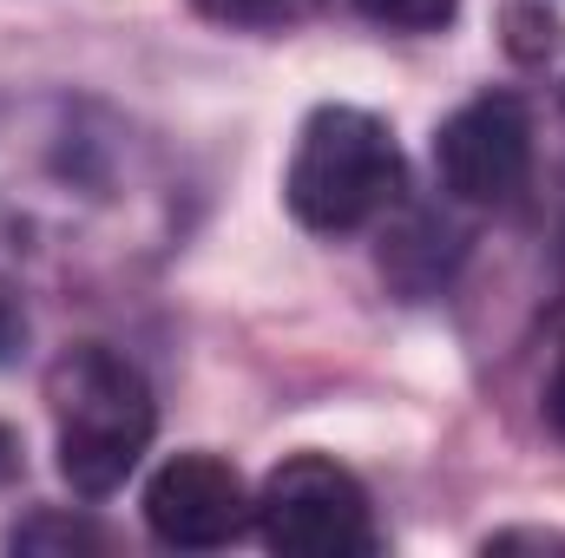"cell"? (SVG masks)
I'll return each mask as SVG.
<instances>
[{
	"label": "cell",
	"mask_w": 565,
	"mask_h": 558,
	"mask_svg": "<svg viewBox=\"0 0 565 558\" xmlns=\"http://www.w3.org/2000/svg\"><path fill=\"white\" fill-rule=\"evenodd\" d=\"M46 415L60 440V473L79 500H106L132 480L158 433V401L132 355L106 342H73L46 368Z\"/></svg>",
	"instance_id": "cell-1"
},
{
	"label": "cell",
	"mask_w": 565,
	"mask_h": 558,
	"mask_svg": "<svg viewBox=\"0 0 565 558\" xmlns=\"http://www.w3.org/2000/svg\"><path fill=\"white\" fill-rule=\"evenodd\" d=\"M402 197V144L369 106H316L296 132L282 204L302 230L342 237L375 224Z\"/></svg>",
	"instance_id": "cell-2"
},
{
	"label": "cell",
	"mask_w": 565,
	"mask_h": 558,
	"mask_svg": "<svg viewBox=\"0 0 565 558\" xmlns=\"http://www.w3.org/2000/svg\"><path fill=\"white\" fill-rule=\"evenodd\" d=\"M257 533L289 558H369L382 546L369 486L329 453H289L257 486Z\"/></svg>",
	"instance_id": "cell-3"
},
{
	"label": "cell",
	"mask_w": 565,
	"mask_h": 558,
	"mask_svg": "<svg viewBox=\"0 0 565 558\" xmlns=\"http://www.w3.org/2000/svg\"><path fill=\"white\" fill-rule=\"evenodd\" d=\"M434 171L460 204H513L533 178V112L520 93H473L434 132Z\"/></svg>",
	"instance_id": "cell-4"
},
{
	"label": "cell",
	"mask_w": 565,
	"mask_h": 558,
	"mask_svg": "<svg viewBox=\"0 0 565 558\" xmlns=\"http://www.w3.org/2000/svg\"><path fill=\"white\" fill-rule=\"evenodd\" d=\"M145 526L171 552H217L257 526V500L244 473L217 453H171L145 480Z\"/></svg>",
	"instance_id": "cell-5"
},
{
	"label": "cell",
	"mask_w": 565,
	"mask_h": 558,
	"mask_svg": "<svg viewBox=\"0 0 565 558\" xmlns=\"http://www.w3.org/2000/svg\"><path fill=\"white\" fill-rule=\"evenodd\" d=\"M7 546L13 552H40V558H53V552H106V526H93L86 513H33V519H20L13 533H7Z\"/></svg>",
	"instance_id": "cell-6"
},
{
	"label": "cell",
	"mask_w": 565,
	"mask_h": 558,
	"mask_svg": "<svg viewBox=\"0 0 565 558\" xmlns=\"http://www.w3.org/2000/svg\"><path fill=\"white\" fill-rule=\"evenodd\" d=\"M191 7L231 33H282V26H302L322 0H191Z\"/></svg>",
	"instance_id": "cell-7"
},
{
	"label": "cell",
	"mask_w": 565,
	"mask_h": 558,
	"mask_svg": "<svg viewBox=\"0 0 565 558\" xmlns=\"http://www.w3.org/2000/svg\"><path fill=\"white\" fill-rule=\"evenodd\" d=\"M355 7H362V20H375L388 33H440L460 13V0H355Z\"/></svg>",
	"instance_id": "cell-8"
},
{
	"label": "cell",
	"mask_w": 565,
	"mask_h": 558,
	"mask_svg": "<svg viewBox=\"0 0 565 558\" xmlns=\"http://www.w3.org/2000/svg\"><path fill=\"white\" fill-rule=\"evenodd\" d=\"M487 552H565V533H533V526H513V533H493Z\"/></svg>",
	"instance_id": "cell-9"
},
{
	"label": "cell",
	"mask_w": 565,
	"mask_h": 558,
	"mask_svg": "<svg viewBox=\"0 0 565 558\" xmlns=\"http://www.w3.org/2000/svg\"><path fill=\"white\" fill-rule=\"evenodd\" d=\"M546 427L565 440V348H559V362H553V375H546Z\"/></svg>",
	"instance_id": "cell-10"
},
{
	"label": "cell",
	"mask_w": 565,
	"mask_h": 558,
	"mask_svg": "<svg viewBox=\"0 0 565 558\" xmlns=\"http://www.w3.org/2000/svg\"><path fill=\"white\" fill-rule=\"evenodd\" d=\"M20 335H26V329H20V315H13V302L0 296V362H13V348H20Z\"/></svg>",
	"instance_id": "cell-11"
},
{
	"label": "cell",
	"mask_w": 565,
	"mask_h": 558,
	"mask_svg": "<svg viewBox=\"0 0 565 558\" xmlns=\"http://www.w3.org/2000/svg\"><path fill=\"white\" fill-rule=\"evenodd\" d=\"M7 480H20V433L13 427H0V486Z\"/></svg>",
	"instance_id": "cell-12"
}]
</instances>
